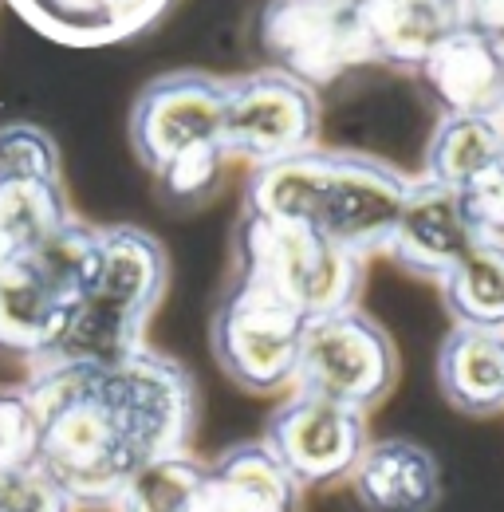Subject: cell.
Listing matches in <instances>:
<instances>
[{"label": "cell", "mask_w": 504, "mask_h": 512, "mask_svg": "<svg viewBox=\"0 0 504 512\" xmlns=\"http://www.w3.org/2000/svg\"><path fill=\"white\" fill-rule=\"evenodd\" d=\"M225 79L170 71L142 87L130 111V142L174 205L209 197L225 166Z\"/></svg>", "instance_id": "3"}, {"label": "cell", "mask_w": 504, "mask_h": 512, "mask_svg": "<svg viewBox=\"0 0 504 512\" xmlns=\"http://www.w3.org/2000/svg\"><path fill=\"white\" fill-rule=\"evenodd\" d=\"M438 284L457 323L504 327V237H477Z\"/></svg>", "instance_id": "21"}, {"label": "cell", "mask_w": 504, "mask_h": 512, "mask_svg": "<svg viewBox=\"0 0 504 512\" xmlns=\"http://www.w3.org/2000/svg\"><path fill=\"white\" fill-rule=\"evenodd\" d=\"M504 158V115H445L426 146V182L465 193Z\"/></svg>", "instance_id": "20"}, {"label": "cell", "mask_w": 504, "mask_h": 512, "mask_svg": "<svg viewBox=\"0 0 504 512\" xmlns=\"http://www.w3.org/2000/svg\"><path fill=\"white\" fill-rule=\"evenodd\" d=\"M398 379V351L367 312L343 308L304 327L292 390L319 394L355 410L378 406Z\"/></svg>", "instance_id": "7"}, {"label": "cell", "mask_w": 504, "mask_h": 512, "mask_svg": "<svg viewBox=\"0 0 504 512\" xmlns=\"http://www.w3.org/2000/svg\"><path fill=\"white\" fill-rule=\"evenodd\" d=\"M67 221L60 178H0V256L40 249Z\"/></svg>", "instance_id": "22"}, {"label": "cell", "mask_w": 504, "mask_h": 512, "mask_svg": "<svg viewBox=\"0 0 504 512\" xmlns=\"http://www.w3.org/2000/svg\"><path fill=\"white\" fill-rule=\"evenodd\" d=\"M99 268L95 225L67 221L32 253L0 256V351L40 363Z\"/></svg>", "instance_id": "4"}, {"label": "cell", "mask_w": 504, "mask_h": 512, "mask_svg": "<svg viewBox=\"0 0 504 512\" xmlns=\"http://www.w3.org/2000/svg\"><path fill=\"white\" fill-rule=\"evenodd\" d=\"M0 512H75L60 485L36 465H0Z\"/></svg>", "instance_id": "25"}, {"label": "cell", "mask_w": 504, "mask_h": 512, "mask_svg": "<svg viewBox=\"0 0 504 512\" xmlns=\"http://www.w3.org/2000/svg\"><path fill=\"white\" fill-rule=\"evenodd\" d=\"M237 256L241 276L260 280L308 320L355 308L363 288V256L347 253L304 225L245 213L237 229Z\"/></svg>", "instance_id": "5"}, {"label": "cell", "mask_w": 504, "mask_h": 512, "mask_svg": "<svg viewBox=\"0 0 504 512\" xmlns=\"http://www.w3.org/2000/svg\"><path fill=\"white\" fill-rule=\"evenodd\" d=\"M359 20L367 28L375 64L418 67L438 48V40L457 24L434 0H359Z\"/></svg>", "instance_id": "19"}, {"label": "cell", "mask_w": 504, "mask_h": 512, "mask_svg": "<svg viewBox=\"0 0 504 512\" xmlns=\"http://www.w3.org/2000/svg\"><path fill=\"white\" fill-rule=\"evenodd\" d=\"M363 512H434L441 501V465L410 438L367 442L351 469Z\"/></svg>", "instance_id": "16"}, {"label": "cell", "mask_w": 504, "mask_h": 512, "mask_svg": "<svg viewBox=\"0 0 504 512\" xmlns=\"http://www.w3.org/2000/svg\"><path fill=\"white\" fill-rule=\"evenodd\" d=\"M501 162H504V158H501Z\"/></svg>", "instance_id": "29"}, {"label": "cell", "mask_w": 504, "mask_h": 512, "mask_svg": "<svg viewBox=\"0 0 504 512\" xmlns=\"http://www.w3.org/2000/svg\"><path fill=\"white\" fill-rule=\"evenodd\" d=\"M319 134V99L304 79L268 67L241 79H225V154H241L256 166L312 150Z\"/></svg>", "instance_id": "10"}, {"label": "cell", "mask_w": 504, "mask_h": 512, "mask_svg": "<svg viewBox=\"0 0 504 512\" xmlns=\"http://www.w3.org/2000/svg\"><path fill=\"white\" fill-rule=\"evenodd\" d=\"M410 178L351 150H300L249 174L245 213L304 225L319 237L367 256L386 249L402 217Z\"/></svg>", "instance_id": "1"}, {"label": "cell", "mask_w": 504, "mask_h": 512, "mask_svg": "<svg viewBox=\"0 0 504 512\" xmlns=\"http://www.w3.org/2000/svg\"><path fill=\"white\" fill-rule=\"evenodd\" d=\"M166 280H170V260L162 241L134 225H111L99 229V272L87 296L79 300H87L103 316L134 331H146L150 312L166 292Z\"/></svg>", "instance_id": "12"}, {"label": "cell", "mask_w": 504, "mask_h": 512, "mask_svg": "<svg viewBox=\"0 0 504 512\" xmlns=\"http://www.w3.org/2000/svg\"><path fill=\"white\" fill-rule=\"evenodd\" d=\"M36 418V465L75 509L107 505L142 465L99 390L95 363H36L24 386Z\"/></svg>", "instance_id": "2"}, {"label": "cell", "mask_w": 504, "mask_h": 512, "mask_svg": "<svg viewBox=\"0 0 504 512\" xmlns=\"http://www.w3.org/2000/svg\"><path fill=\"white\" fill-rule=\"evenodd\" d=\"M201 477L205 465L193 461L186 449L150 457L123 481V489L111 501V512H186Z\"/></svg>", "instance_id": "23"}, {"label": "cell", "mask_w": 504, "mask_h": 512, "mask_svg": "<svg viewBox=\"0 0 504 512\" xmlns=\"http://www.w3.org/2000/svg\"><path fill=\"white\" fill-rule=\"evenodd\" d=\"M0 178H60L56 142L32 123L0 127Z\"/></svg>", "instance_id": "24"}, {"label": "cell", "mask_w": 504, "mask_h": 512, "mask_svg": "<svg viewBox=\"0 0 504 512\" xmlns=\"http://www.w3.org/2000/svg\"><path fill=\"white\" fill-rule=\"evenodd\" d=\"M445 115H504V44L453 24L418 67Z\"/></svg>", "instance_id": "14"}, {"label": "cell", "mask_w": 504, "mask_h": 512, "mask_svg": "<svg viewBox=\"0 0 504 512\" xmlns=\"http://www.w3.org/2000/svg\"><path fill=\"white\" fill-rule=\"evenodd\" d=\"M260 48L280 71L323 87L351 67L375 64L359 0H268L260 12Z\"/></svg>", "instance_id": "9"}, {"label": "cell", "mask_w": 504, "mask_h": 512, "mask_svg": "<svg viewBox=\"0 0 504 512\" xmlns=\"http://www.w3.org/2000/svg\"><path fill=\"white\" fill-rule=\"evenodd\" d=\"M438 386L461 414L504 410V327L457 323L438 351Z\"/></svg>", "instance_id": "18"}, {"label": "cell", "mask_w": 504, "mask_h": 512, "mask_svg": "<svg viewBox=\"0 0 504 512\" xmlns=\"http://www.w3.org/2000/svg\"><path fill=\"white\" fill-rule=\"evenodd\" d=\"M434 4H441L445 12H453V20H457V0H434Z\"/></svg>", "instance_id": "28"}, {"label": "cell", "mask_w": 504, "mask_h": 512, "mask_svg": "<svg viewBox=\"0 0 504 512\" xmlns=\"http://www.w3.org/2000/svg\"><path fill=\"white\" fill-rule=\"evenodd\" d=\"M36 457V418L24 390H0V465Z\"/></svg>", "instance_id": "26"}, {"label": "cell", "mask_w": 504, "mask_h": 512, "mask_svg": "<svg viewBox=\"0 0 504 512\" xmlns=\"http://www.w3.org/2000/svg\"><path fill=\"white\" fill-rule=\"evenodd\" d=\"M457 24H469L504 44V0H457Z\"/></svg>", "instance_id": "27"}, {"label": "cell", "mask_w": 504, "mask_h": 512, "mask_svg": "<svg viewBox=\"0 0 504 512\" xmlns=\"http://www.w3.org/2000/svg\"><path fill=\"white\" fill-rule=\"evenodd\" d=\"M477 237H485V233L473 225L465 197L422 178V182H410L402 217L394 225L386 253L418 276L441 280L461 256L469 253V245Z\"/></svg>", "instance_id": "13"}, {"label": "cell", "mask_w": 504, "mask_h": 512, "mask_svg": "<svg viewBox=\"0 0 504 512\" xmlns=\"http://www.w3.org/2000/svg\"><path fill=\"white\" fill-rule=\"evenodd\" d=\"M300 493L264 442H241L205 465L186 512H300Z\"/></svg>", "instance_id": "15"}, {"label": "cell", "mask_w": 504, "mask_h": 512, "mask_svg": "<svg viewBox=\"0 0 504 512\" xmlns=\"http://www.w3.org/2000/svg\"><path fill=\"white\" fill-rule=\"evenodd\" d=\"M99 390L142 461L189 446L197 426V386L170 355L138 347L119 363L99 367Z\"/></svg>", "instance_id": "8"}, {"label": "cell", "mask_w": 504, "mask_h": 512, "mask_svg": "<svg viewBox=\"0 0 504 512\" xmlns=\"http://www.w3.org/2000/svg\"><path fill=\"white\" fill-rule=\"evenodd\" d=\"M36 32L67 48H103L150 28L170 0H8Z\"/></svg>", "instance_id": "17"}, {"label": "cell", "mask_w": 504, "mask_h": 512, "mask_svg": "<svg viewBox=\"0 0 504 512\" xmlns=\"http://www.w3.org/2000/svg\"><path fill=\"white\" fill-rule=\"evenodd\" d=\"M300 489L347 481L367 446V414L319 394H292L268 418L260 438Z\"/></svg>", "instance_id": "11"}, {"label": "cell", "mask_w": 504, "mask_h": 512, "mask_svg": "<svg viewBox=\"0 0 504 512\" xmlns=\"http://www.w3.org/2000/svg\"><path fill=\"white\" fill-rule=\"evenodd\" d=\"M304 327L308 316H300L288 300H280L260 280L237 276L233 292L221 300L209 327L213 359L241 390H284L296 375Z\"/></svg>", "instance_id": "6"}]
</instances>
